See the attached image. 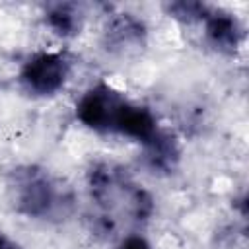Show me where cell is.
I'll use <instances>...</instances> for the list:
<instances>
[{"instance_id": "obj_8", "label": "cell", "mask_w": 249, "mask_h": 249, "mask_svg": "<svg viewBox=\"0 0 249 249\" xmlns=\"http://www.w3.org/2000/svg\"><path fill=\"white\" fill-rule=\"evenodd\" d=\"M0 249H19L16 243H12L10 239H6L4 235H0Z\"/></svg>"}, {"instance_id": "obj_3", "label": "cell", "mask_w": 249, "mask_h": 249, "mask_svg": "<svg viewBox=\"0 0 249 249\" xmlns=\"http://www.w3.org/2000/svg\"><path fill=\"white\" fill-rule=\"evenodd\" d=\"M123 99L113 93L109 88H95L91 91H88L82 101L78 103V119L97 130H107L113 128V121L115 115L121 107Z\"/></svg>"}, {"instance_id": "obj_6", "label": "cell", "mask_w": 249, "mask_h": 249, "mask_svg": "<svg viewBox=\"0 0 249 249\" xmlns=\"http://www.w3.org/2000/svg\"><path fill=\"white\" fill-rule=\"evenodd\" d=\"M47 19H49V25H51L56 33H60V35L72 33V31L76 29V23H78L72 6H56L54 10L49 12Z\"/></svg>"}, {"instance_id": "obj_2", "label": "cell", "mask_w": 249, "mask_h": 249, "mask_svg": "<svg viewBox=\"0 0 249 249\" xmlns=\"http://www.w3.org/2000/svg\"><path fill=\"white\" fill-rule=\"evenodd\" d=\"M18 202L29 216H49L58 206V193L45 173L27 171L18 185Z\"/></svg>"}, {"instance_id": "obj_7", "label": "cell", "mask_w": 249, "mask_h": 249, "mask_svg": "<svg viewBox=\"0 0 249 249\" xmlns=\"http://www.w3.org/2000/svg\"><path fill=\"white\" fill-rule=\"evenodd\" d=\"M121 249H150V245H148V241L144 237L132 235V237L124 239V243L121 245Z\"/></svg>"}, {"instance_id": "obj_4", "label": "cell", "mask_w": 249, "mask_h": 249, "mask_svg": "<svg viewBox=\"0 0 249 249\" xmlns=\"http://www.w3.org/2000/svg\"><path fill=\"white\" fill-rule=\"evenodd\" d=\"M113 128L119 130L121 134H126L130 138L144 142L146 146L154 138H158V126H156V119L152 117V113L144 107H136L126 101L121 103L115 115V121H113Z\"/></svg>"}, {"instance_id": "obj_1", "label": "cell", "mask_w": 249, "mask_h": 249, "mask_svg": "<svg viewBox=\"0 0 249 249\" xmlns=\"http://www.w3.org/2000/svg\"><path fill=\"white\" fill-rule=\"evenodd\" d=\"M66 74H68V66L60 54L43 53L33 56L23 66L21 80L31 91L39 95H49L54 93L64 84Z\"/></svg>"}, {"instance_id": "obj_5", "label": "cell", "mask_w": 249, "mask_h": 249, "mask_svg": "<svg viewBox=\"0 0 249 249\" xmlns=\"http://www.w3.org/2000/svg\"><path fill=\"white\" fill-rule=\"evenodd\" d=\"M208 37L220 47H235L237 43V25L230 16L212 14L206 19Z\"/></svg>"}]
</instances>
